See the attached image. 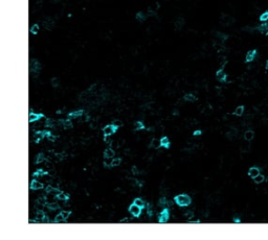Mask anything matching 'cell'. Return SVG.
Masks as SVG:
<instances>
[{"label": "cell", "instance_id": "cell-30", "mask_svg": "<svg viewBox=\"0 0 268 240\" xmlns=\"http://www.w3.org/2000/svg\"><path fill=\"white\" fill-rule=\"evenodd\" d=\"M119 164H121V158H115L111 161V165H110V166L116 167V166H119Z\"/></svg>", "mask_w": 268, "mask_h": 240}, {"label": "cell", "instance_id": "cell-15", "mask_svg": "<svg viewBox=\"0 0 268 240\" xmlns=\"http://www.w3.org/2000/svg\"><path fill=\"white\" fill-rule=\"evenodd\" d=\"M183 26H184V18L178 17V18L176 19V21H175V27H176V29L180 31Z\"/></svg>", "mask_w": 268, "mask_h": 240}, {"label": "cell", "instance_id": "cell-12", "mask_svg": "<svg viewBox=\"0 0 268 240\" xmlns=\"http://www.w3.org/2000/svg\"><path fill=\"white\" fill-rule=\"evenodd\" d=\"M43 187H44V185H43L41 182H39V181H37V180H33V181H31V190H40V189H42Z\"/></svg>", "mask_w": 268, "mask_h": 240}, {"label": "cell", "instance_id": "cell-42", "mask_svg": "<svg viewBox=\"0 0 268 240\" xmlns=\"http://www.w3.org/2000/svg\"><path fill=\"white\" fill-rule=\"evenodd\" d=\"M113 124L116 125L117 128H119V126H122L123 123H122V121H121V120H114V122H113Z\"/></svg>", "mask_w": 268, "mask_h": 240}, {"label": "cell", "instance_id": "cell-47", "mask_svg": "<svg viewBox=\"0 0 268 240\" xmlns=\"http://www.w3.org/2000/svg\"><path fill=\"white\" fill-rule=\"evenodd\" d=\"M127 221H128V219H127V218H124V219H122V220H121V222H127Z\"/></svg>", "mask_w": 268, "mask_h": 240}, {"label": "cell", "instance_id": "cell-7", "mask_svg": "<svg viewBox=\"0 0 268 240\" xmlns=\"http://www.w3.org/2000/svg\"><path fill=\"white\" fill-rule=\"evenodd\" d=\"M260 173H261V169H260L258 166H253V167H250L249 169H248V171H247L248 176L251 178V179H255L258 174H260Z\"/></svg>", "mask_w": 268, "mask_h": 240}, {"label": "cell", "instance_id": "cell-31", "mask_svg": "<svg viewBox=\"0 0 268 240\" xmlns=\"http://www.w3.org/2000/svg\"><path fill=\"white\" fill-rule=\"evenodd\" d=\"M45 161V157H44V155L43 154H40V155H38V157H37L36 159V163L37 164H39V163H42V162Z\"/></svg>", "mask_w": 268, "mask_h": 240}, {"label": "cell", "instance_id": "cell-5", "mask_svg": "<svg viewBox=\"0 0 268 240\" xmlns=\"http://www.w3.org/2000/svg\"><path fill=\"white\" fill-rule=\"evenodd\" d=\"M220 21L221 23H223L224 25H230L234 23V18H232L230 15H227V14H222L221 18H220Z\"/></svg>", "mask_w": 268, "mask_h": 240}, {"label": "cell", "instance_id": "cell-34", "mask_svg": "<svg viewBox=\"0 0 268 240\" xmlns=\"http://www.w3.org/2000/svg\"><path fill=\"white\" fill-rule=\"evenodd\" d=\"M52 87H58L59 86V78H57V77H54V78L52 79Z\"/></svg>", "mask_w": 268, "mask_h": 240}, {"label": "cell", "instance_id": "cell-6", "mask_svg": "<svg viewBox=\"0 0 268 240\" xmlns=\"http://www.w3.org/2000/svg\"><path fill=\"white\" fill-rule=\"evenodd\" d=\"M129 212L131 213V215L134 216V217H138L140 215V212H141V208L138 207L137 205L133 204L129 208Z\"/></svg>", "mask_w": 268, "mask_h": 240}, {"label": "cell", "instance_id": "cell-33", "mask_svg": "<svg viewBox=\"0 0 268 240\" xmlns=\"http://www.w3.org/2000/svg\"><path fill=\"white\" fill-rule=\"evenodd\" d=\"M63 220H65L64 217H63V215H62L61 213H59V214H57L55 217V222H61L63 221Z\"/></svg>", "mask_w": 268, "mask_h": 240}, {"label": "cell", "instance_id": "cell-26", "mask_svg": "<svg viewBox=\"0 0 268 240\" xmlns=\"http://www.w3.org/2000/svg\"><path fill=\"white\" fill-rule=\"evenodd\" d=\"M39 25L38 24H35L34 25H31V34H33V35H37L38 33H39Z\"/></svg>", "mask_w": 268, "mask_h": 240}, {"label": "cell", "instance_id": "cell-24", "mask_svg": "<svg viewBox=\"0 0 268 240\" xmlns=\"http://www.w3.org/2000/svg\"><path fill=\"white\" fill-rule=\"evenodd\" d=\"M160 142H161V146H163L165 148H169L170 147V140L168 137H162L160 139Z\"/></svg>", "mask_w": 268, "mask_h": 240}, {"label": "cell", "instance_id": "cell-35", "mask_svg": "<svg viewBox=\"0 0 268 240\" xmlns=\"http://www.w3.org/2000/svg\"><path fill=\"white\" fill-rule=\"evenodd\" d=\"M38 203H39V204H41V205H43V206H44V205H46V197H44V196H41V197L38 199Z\"/></svg>", "mask_w": 268, "mask_h": 240}, {"label": "cell", "instance_id": "cell-14", "mask_svg": "<svg viewBox=\"0 0 268 240\" xmlns=\"http://www.w3.org/2000/svg\"><path fill=\"white\" fill-rule=\"evenodd\" d=\"M41 117H43L42 114H36V113H29L28 115V121L29 122H35L38 121Z\"/></svg>", "mask_w": 268, "mask_h": 240}, {"label": "cell", "instance_id": "cell-23", "mask_svg": "<svg viewBox=\"0 0 268 240\" xmlns=\"http://www.w3.org/2000/svg\"><path fill=\"white\" fill-rule=\"evenodd\" d=\"M160 146H161V142H160V140L153 139L152 141H151V147H152V148H159Z\"/></svg>", "mask_w": 268, "mask_h": 240}, {"label": "cell", "instance_id": "cell-36", "mask_svg": "<svg viewBox=\"0 0 268 240\" xmlns=\"http://www.w3.org/2000/svg\"><path fill=\"white\" fill-rule=\"evenodd\" d=\"M61 214L63 215L64 219H67L68 217H69V215H70V211H62Z\"/></svg>", "mask_w": 268, "mask_h": 240}, {"label": "cell", "instance_id": "cell-41", "mask_svg": "<svg viewBox=\"0 0 268 240\" xmlns=\"http://www.w3.org/2000/svg\"><path fill=\"white\" fill-rule=\"evenodd\" d=\"M132 173H133L134 176H136V174L139 173V171H138V169H137L136 166H133V167H132Z\"/></svg>", "mask_w": 268, "mask_h": 240}, {"label": "cell", "instance_id": "cell-18", "mask_svg": "<svg viewBox=\"0 0 268 240\" xmlns=\"http://www.w3.org/2000/svg\"><path fill=\"white\" fill-rule=\"evenodd\" d=\"M244 111H245V108H244V106H239L236 108V110L234 111V116H238V117H240V116L243 115Z\"/></svg>", "mask_w": 268, "mask_h": 240}, {"label": "cell", "instance_id": "cell-43", "mask_svg": "<svg viewBox=\"0 0 268 240\" xmlns=\"http://www.w3.org/2000/svg\"><path fill=\"white\" fill-rule=\"evenodd\" d=\"M186 218H191V217H193L194 216V214H193V212H186Z\"/></svg>", "mask_w": 268, "mask_h": 240}, {"label": "cell", "instance_id": "cell-38", "mask_svg": "<svg viewBox=\"0 0 268 240\" xmlns=\"http://www.w3.org/2000/svg\"><path fill=\"white\" fill-rule=\"evenodd\" d=\"M45 126H47V128H49V126H52V119H46Z\"/></svg>", "mask_w": 268, "mask_h": 240}, {"label": "cell", "instance_id": "cell-16", "mask_svg": "<svg viewBox=\"0 0 268 240\" xmlns=\"http://www.w3.org/2000/svg\"><path fill=\"white\" fill-rule=\"evenodd\" d=\"M253 180V182H255V184H258V185H260V184H262V183H264L266 181V176L265 174H262V173H260V174H258V176L255 178Z\"/></svg>", "mask_w": 268, "mask_h": 240}, {"label": "cell", "instance_id": "cell-4", "mask_svg": "<svg viewBox=\"0 0 268 240\" xmlns=\"http://www.w3.org/2000/svg\"><path fill=\"white\" fill-rule=\"evenodd\" d=\"M117 126L114 124H109V125H106L105 128H104L103 130V133H104V136H111L112 134H114L116 132V130H117Z\"/></svg>", "mask_w": 268, "mask_h": 240}, {"label": "cell", "instance_id": "cell-1", "mask_svg": "<svg viewBox=\"0 0 268 240\" xmlns=\"http://www.w3.org/2000/svg\"><path fill=\"white\" fill-rule=\"evenodd\" d=\"M175 201L180 207H186L191 204V197L186 194H180L177 195L176 197H175Z\"/></svg>", "mask_w": 268, "mask_h": 240}, {"label": "cell", "instance_id": "cell-10", "mask_svg": "<svg viewBox=\"0 0 268 240\" xmlns=\"http://www.w3.org/2000/svg\"><path fill=\"white\" fill-rule=\"evenodd\" d=\"M255 136H256V133L253 130H247L244 132V140H246V141H249V142L253 141Z\"/></svg>", "mask_w": 268, "mask_h": 240}, {"label": "cell", "instance_id": "cell-32", "mask_svg": "<svg viewBox=\"0 0 268 240\" xmlns=\"http://www.w3.org/2000/svg\"><path fill=\"white\" fill-rule=\"evenodd\" d=\"M184 100H186V101H195L196 100V97L194 96L193 94H186V96H184Z\"/></svg>", "mask_w": 268, "mask_h": 240}, {"label": "cell", "instance_id": "cell-19", "mask_svg": "<svg viewBox=\"0 0 268 240\" xmlns=\"http://www.w3.org/2000/svg\"><path fill=\"white\" fill-rule=\"evenodd\" d=\"M237 135H238V131L236 130V128H232L228 132H227V133H226V137L228 138V139L232 140V139H234V138L236 137Z\"/></svg>", "mask_w": 268, "mask_h": 240}, {"label": "cell", "instance_id": "cell-39", "mask_svg": "<svg viewBox=\"0 0 268 240\" xmlns=\"http://www.w3.org/2000/svg\"><path fill=\"white\" fill-rule=\"evenodd\" d=\"M110 159H111V158H107V157H105L104 163H105V165H106V166H109V164L111 165V161H110Z\"/></svg>", "mask_w": 268, "mask_h": 240}, {"label": "cell", "instance_id": "cell-46", "mask_svg": "<svg viewBox=\"0 0 268 240\" xmlns=\"http://www.w3.org/2000/svg\"><path fill=\"white\" fill-rule=\"evenodd\" d=\"M264 68H265V70H268V60H266L265 66H264Z\"/></svg>", "mask_w": 268, "mask_h": 240}, {"label": "cell", "instance_id": "cell-22", "mask_svg": "<svg viewBox=\"0 0 268 240\" xmlns=\"http://www.w3.org/2000/svg\"><path fill=\"white\" fill-rule=\"evenodd\" d=\"M259 21L260 22H268V11L263 12L262 14L259 16Z\"/></svg>", "mask_w": 268, "mask_h": 240}, {"label": "cell", "instance_id": "cell-28", "mask_svg": "<svg viewBox=\"0 0 268 240\" xmlns=\"http://www.w3.org/2000/svg\"><path fill=\"white\" fill-rule=\"evenodd\" d=\"M133 204L137 205V206L140 207V208H143V207H145V201H143L141 198H135Z\"/></svg>", "mask_w": 268, "mask_h": 240}, {"label": "cell", "instance_id": "cell-20", "mask_svg": "<svg viewBox=\"0 0 268 240\" xmlns=\"http://www.w3.org/2000/svg\"><path fill=\"white\" fill-rule=\"evenodd\" d=\"M249 141H246L245 140V142H243L242 144H241V152H247L248 150H249L250 148V145H249Z\"/></svg>", "mask_w": 268, "mask_h": 240}, {"label": "cell", "instance_id": "cell-40", "mask_svg": "<svg viewBox=\"0 0 268 240\" xmlns=\"http://www.w3.org/2000/svg\"><path fill=\"white\" fill-rule=\"evenodd\" d=\"M54 189H55V188H54L52 186H47V187H46V189H45V191L47 192V193H52V192L54 191Z\"/></svg>", "mask_w": 268, "mask_h": 240}, {"label": "cell", "instance_id": "cell-45", "mask_svg": "<svg viewBox=\"0 0 268 240\" xmlns=\"http://www.w3.org/2000/svg\"><path fill=\"white\" fill-rule=\"evenodd\" d=\"M201 133H202L201 131H196L195 133H194V136H198V135H201Z\"/></svg>", "mask_w": 268, "mask_h": 240}, {"label": "cell", "instance_id": "cell-29", "mask_svg": "<svg viewBox=\"0 0 268 240\" xmlns=\"http://www.w3.org/2000/svg\"><path fill=\"white\" fill-rule=\"evenodd\" d=\"M56 197L58 198V199H60V201H67V199H68V195H66L65 193H63V192H60Z\"/></svg>", "mask_w": 268, "mask_h": 240}, {"label": "cell", "instance_id": "cell-9", "mask_svg": "<svg viewBox=\"0 0 268 240\" xmlns=\"http://www.w3.org/2000/svg\"><path fill=\"white\" fill-rule=\"evenodd\" d=\"M41 69V64L37 60H31V72L38 73Z\"/></svg>", "mask_w": 268, "mask_h": 240}, {"label": "cell", "instance_id": "cell-44", "mask_svg": "<svg viewBox=\"0 0 268 240\" xmlns=\"http://www.w3.org/2000/svg\"><path fill=\"white\" fill-rule=\"evenodd\" d=\"M165 203H167V201H165V197H162L161 199L159 201V204H160V205H165Z\"/></svg>", "mask_w": 268, "mask_h": 240}, {"label": "cell", "instance_id": "cell-11", "mask_svg": "<svg viewBox=\"0 0 268 240\" xmlns=\"http://www.w3.org/2000/svg\"><path fill=\"white\" fill-rule=\"evenodd\" d=\"M169 210L168 209H165L163 211H162L160 214H159L158 216V221L159 222H165L168 221V219H169Z\"/></svg>", "mask_w": 268, "mask_h": 240}, {"label": "cell", "instance_id": "cell-17", "mask_svg": "<svg viewBox=\"0 0 268 240\" xmlns=\"http://www.w3.org/2000/svg\"><path fill=\"white\" fill-rule=\"evenodd\" d=\"M135 19H136L138 22H143L147 20V15L143 12H137L136 15H135Z\"/></svg>", "mask_w": 268, "mask_h": 240}, {"label": "cell", "instance_id": "cell-8", "mask_svg": "<svg viewBox=\"0 0 268 240\" xmlns=\"http://www.w3.org/2000/svg\"><path fill=\"white\" fill-rule=\"evenodd\" d=\"M54 25H55V21L52 20L50 17H46L44 20H43V26L47 29V31H50V29H52V27H54Z\"/></svg>", "mask_w": 268, "mask_h": 240}, {"label": "cell", "instance_id": "cell-2", "mask_svg": "<svg viewBox=\"0 0 268 240\" xmlns=\"http://www.w3.org/2000/svg\"><path fill=\"white\" fill-rule=\"evenodd\" d=\"M258 57V50L257 49H250L245 55V63H253Z\"/></svg>", "mask_w": 268, "mask_h": 240}, {"label": "cell", "instance_id": "cell-13", "mask_svg": "<svg viewBox=\"0 0 268 240\" xmlns=\"http://www.w3.org/2000/svg\"><path fill=\"white\" fill-rule=\"evenodd\" d=\"M256 31H259L260 34H266V31H268V23L267 22H262L261 24L256 27Z\"/></svg>", "mask_w": 268, "mask_h": 240}, {"label": "cell", "instance_id": "cell-48", "mask_svg": "<svg viewBox=\"0 0 268 240\" xmlns=\"http://www.w3.org/2000/svg\"><path fill=\"white\" fill-rule=\"evenodd\" d=\"M265 35H266V36H267V37H268V31H266V34H265Z\"/></svg>", "mask_w": 268, "mask_h": 240}, {"label": "cell", "instance_id": "cell-25", "mask_svg": "<svg viewBox=\"0 0 268 240\" xmlns=\"http://www.w3.org/2000/svg\"><path fill=\"white\" fill-rule=\"evenodd\" d=\"M104 155H105V157H107V158H113V157H114V150H113L112 148H107L106 150H105V152H104Z\"/></svg>", "mask_w": 268, "mask_h": 240}, {"label": "cell", "instance_id": "cell-21", "mask_svg": "<svg viewBox=\"0 0 268 240\" xmlns=\"http://www.w3.org/2000/svg\"><path fill=\"white\" fill-rule=\"evenodd\" d=\"M84 115V112H83L82 110H80V111H74V112H71L69 113V118H76V117H80V116H83Z\"/></svg>", "mask_w": 268, "mask_h": 240}, {"label": "cell", "instance_id": "cell-37", "mask_svg": "<svg viewBox=\"0 0 268 240\" xmlns=\"http://www.w3.org/2000/svg\"><path fill=\"white\" fill-rule=\"evenodd\" d=\"M143 128H145V126H143V122L137 121L136 122V130H143Z\"/></svg>", "mask_w": 268, "mask_h": 240}, {"label": "cell", "instance_id": "cell-49", "mask_svg": "<svg viewBox=\"0 0 268 240\" xmlns=\"http://www.w3.org/2000/svg\"><path fill=\"white\" fill-rule=\"evenodd\" d=\"M165 1H170V0H165Z\"/></svg>", "mask_w": 268, "mask_h": 240}, {"label": "cell", "instance_id": "cell-3", "mask_svg": "<svg viewBox=\"0 0 268 240\" xmlns=\"http://www.w3.org/2000/svg\"><path fill=\"white\" fill-rule=\"evenodd\" d=\"M216 77H217V79H218L219 82H227V74L224 72V67H220L219 69L217 70Z\"/></svg>", "mask_w": 268, "mask_h": 240}, {"label": "cell", "instance_id": "cell-27", "mask_svg": "<svg viewBox=\"0 0 268 240\" xmlns=\"http://www.w3.org/2000/svg\"><path fill=\"white\" fill-rule=\"evenodd\" d=\"M46 206H47V208H48L49 210H52V211H54V210H57L59 207H60L58 204H57V203H52H52H49V204H47Z\"/></svg>", "mask_w": 268, "mask_h": 240}]
</instances>
